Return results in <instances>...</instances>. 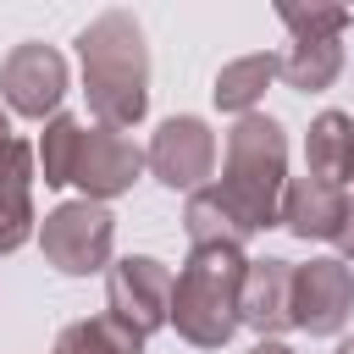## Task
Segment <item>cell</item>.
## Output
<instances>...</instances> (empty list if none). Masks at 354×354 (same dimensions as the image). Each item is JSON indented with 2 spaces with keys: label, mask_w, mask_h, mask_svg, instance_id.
Listing matches in <instances>:
<instances>
[{
  "label": "cell",
  "mask_w": 354,
  "mask_h": 354,
  "mask_svg": "<svg viewBox=\"0 0 354 354\" xmlns=\"http://www.w3.org/2000/svg\"><path fill=\"white\" fill-rule=\"evenodd\" d=\"M271 77H282V55H271V50L238 55V61H227V66L216 72L210 100H216L221 111H232V116H249V111L260 105V94L271 88Z\"/></svg>",
  "instance_id": "obj_14"
},
{
  "label": "cell",
  "mask_w": 354,
  "mask_h": 354,
  "mask_svg": "<svg viewBox=\"0 0 354 354\" xmlns=\"http://www.w3.org/2000/svg\"><path fill=\"white\" fill-rule=\"evenodd\" d=\"M277 17H282V28L293 33V39H310V33H343L348 28V11L343 6H277Z\"/></svg>",
  "instance_id": "obj_19"
},
{
  "label": "cell",
  "mask_w": 354,
  "mask_h": 354,
  "mask_svg": "<svg viewBox=\"0 0 354 354\" xmlns=\"http://www.w3.org/2000/svg\"><path fill=\"white\" fill-rule=\"evenodd\" d=\"M183 232H188L194 249H243V243L254 238V232L243 227V216L216 194V183L199 188V194H188V205H183Z\"/></svg>",
  "instance_id": "obj_13"
},
{
  "label": "cell",
  "mask_w": 354,
  "mask_h": 354,
  "mask_svg": "<svg viewBox=\"0 0 354 354\" xmlns=\"http://www.w3.org/2000/svg\"><path fill=\"white\" fill-rule=\"evenodd\" d=\"M249 354H293V348H288V343H282V337H260V343H254V348H249Z\"/></svg>",
  "instance_id": "obj_21"
},
{
  "label": "cell",
  "mask_w": 354,
  "mask_h": 354,
  "mask_svg": "<svg viewBox=\"0 0 354 354\" xmlns=\"http://www.w3.org/2000/svg\"><path fill=\"white\" fill-rule=\"evenodd\" d=\"M343 266H354V221H348V232H343Z\"/></svg>",
  "instance_id": "obj_23"
},
{
  "label": "cell",
  "mask_w": 354,
  "mask_h": 354,
  "mask_svg": "<svg viewBox=\"0 0 354 354\" xmlns=\"http://www.w3.org/2000/svg\"><path fill=\"white\" fill-rule=\"evenodd\" d=\"M354 315V271L332 254L293 266V326L310 337H337Z\"/></svg>",
  "instance_id": "obj_8"
},
{
  "label": "cell",
  "mask_w": 354,
  "mask_h": 354,
  "mask_svg": "<svg viewBox=\"0 0 354 354\" xmlns=\"http://www.w3.org/2000/svg\"><path fill=\"white\" fill-rule=\"evenodd\" d=\"M337 354H354V337H343V343H337Z\"/></svg>",
  "instance_id": "obj_24"
},
{
  "label": "cell",
  "mask_w": 354,
  "mask_h": 354,
  "mask_svg": "<svg viewBox=\"0 0 354 354\" xmlns=\"http://www.w3.org/2000/svg\"><path fill=\"white\" fill-rule=\"evenodd\" d=\"M238 321L260 337H282L293 326V260H249L243 271V299H238Z\"/></svg>",
  "instance_id": "obj_11"
},
{
  "label": "cell",
  "mask_w": 354,
  "mask_h": 354,
  "mask_svg": "<svg viewBox=\"0 0 354 354\" xmlns=\"http://www.w3.org/2000/svg\"><path fill=\"white\" fill-rule=\"evenodd\" d=\"M77 144H83V122H77V116H50V122H44V138H39L44 188H66V183H72Z\"/></svg>",
  "instance_id": "obj_18"
},
{
  "label": "cell",
  "mask_w": 354,
  "mask_h": 354,
  "mask_svg": "<svg viewBox=\"0 0 354 354\" xmlns=\"http://www.w3.org/2000/svg\"><path fill=\"white\" fill-rule=\"evenodd\" d=\"M354 144V116L348 111H321L304 133V171L321 183H343V160Z\"/></svg>",
  "instance_id": "obj_16"
},
{
  "label": "cell",
  "mask_w": 354,
  "mask_h": 354,
  "mask_svg": "<svg viewBox=\"0 0 354 354\" xmlns=\"http://www.w3.org/2000/svg\"><path fill=\"white\" fill-rule=\"evenodd\" d=\"M343 188L354 194V144H348V160H343Z\"/></svg>",
  "instance_id": "obj_22"
},
{
  "label": "cell",
  "mask_w": 354,
  "mask_h": 354,
  "mask_svg": "<svg viewBox=\"0 0 354 354\" xmlns=\"http://www.w3.org/2000/svg\"><path fill=\"white\" fill-rule=\"evenodd\" d=\"M343 72V33H310V39H293V50L282 55V77L288 88L299 94H321L332 88Z\"/></svg>",
  "instance_id": "obj_15"
},
{
  "label": "cell",
  "mask_w": 354,
  "mask_h": 354,
  "mask_svg": "<svg viewBox=\"0 0 354 354\" xmlns=\"http://www.w3.org/2000/svg\"><path fill=\"white\" fill-rule=\"evenodd\" d=\"M61 94H66V55L55 44L28 39L0 61V100L17 116H28V122L61 116Z\"/></svg>",
  "instance_id": "obj_6"
},
{
  "label": "cell",
  "mask_w": 354,
  "mask_h": 354,
  "mask_svg": "<svg viewBox=\"0 0 354 354\" xmlns=\"http://www.w3.org/2000/svg\"><path fill=\"white\" fill-rule=\"evenodd\" d=\"M243 249H188V260L177 266L171 282V326L183 343L194 348H221L243 321H238V299H243Z\"/></svg>",
  "instance_id": "obj_3"
},
{
  "label": "cell",
  "mask_w": 354,
  "mask_h": 354,
  "mask_svg": "<svg viewBox=\"0 0 354 354\" xmlns=\"http://www.w3.org/2000/svg\"><path fill=\"white\" fill-rule=\"evenodd\" d=\"M171 266H160L155 254H122L105 271V304L116 321H127L138 337L171 326Z\"/></svg>",
  "instance_id": "obj_5"
},
{
  "label": "cell",
  "mask_w": 354,
  "mask_h": 354,
  "mask_svg": "<svg viewBox=\"0 0 354 354\" xmlns=\"http://www.w3.org/2000/svg\"><path fill=\"white\" fill-rule=\"evenodd\" d=\"M111 243H116V216L94 199H66L39 227V249L61 277L111 271Z\"/></svg>",
  "instance_id": "obj_4"
},
{
  "label": "cell",
  "mask_w": 354,
  "mask_h": 354,
  "mask_svg": "<svg viewBox=\"0 0 354 354\" xmlns=\"http://www.w3.org/2000/svg\"><path fill=\"white\" fill-rule=\"evenodd\" d=\"M33 144L17 138V149L0 160V254H17L33 238Z\"/></svg>",
  "instance_id": "obj_12"
},
{
  "label": "cell",
  "mask_w": 354,
  "mask_h": 354,
  "mask_svg": "<svg viewBox=\"0 0 354 354\" xmlns=\"http://www.w3.org/2000/svg\"><path fill=\"white\" fill-rule=\"evenodd\" d=\"M55 354H144V337L105 310V315H88V321L61 326Z\"/></svg>",
  "instance_id": "obj_17"
},
{
  "label": "cell",
  "mask_w": 354,
  "mask_h": 354,
  "mask_svg": "<svg viewBox=\"0 0 354 354\" xmlns=\"http://www.w3.org/2000/svg\"><path fill=\"white\" fill-rule=\"evenodd\" d=\"M83 61V94L100 127H133L149 111V44L133 11H100L77 33Z\"/></svg>",
  "instance_id": "obj_1"
},
{
  "label": "cell",
  "mask_w": 354,
  "mask_h": 354,
  "mask_svg": "<svg viewBox=\"0 0 354 354\" xmlns=\"http://www.w3.org/2000/svg\"><path fill=\"white\" fill-rule=\"evenodd\" d=\"M155 183L166 188H183V194H199L205 177L216 171V133L205 116H166L144 149Z\"/></svg>",
  "instance_id": "obj_7"
},
{
  "label": "cell",
  "mask_w": 354,
  "mask_h": 354,
  "mask_svg": "<svg viewBox=\"0 0 354 354\" xmlns=\"http://www.w3.org/2000/svg\"><path fill=\"white\" fill-rule=\"evenodd\" d=\"M144 166H149V160H144V149H138L127 133H116V127H83L72 183L83 188V199L105 205V199L127 194V188L138 183V171H144Z\"/></svg>",
  "instance_id": "obj_9"
},
{
  "label": "cell",
  "mask_w": 354,
  "mask_h": 354,
  "mask_svg": "<svg viewBox=\"0 0 354 354\" xmlns=\"http://www.w3.org/2000/svg\"><path fill=\"white\" fill-rule=\"evenodd\" d=\"M17 138H22V133H11V116L0 111V160H6L11 149H17Z\"/></svg>",
  "instance_id": "obj_20"
},
{
  "label": "cell",
  "mask_w": 354,
  "mask_h": 354,
  "mask_svg": "<svg viewBox=\"0 0 354 354\" xmlns=\"http://www.w3.org/2000/svg\"><path fill=\"white\" fill-rule=\"evenodd\" d=\"M216 194L243 216L249 232L282 227V194H288V133L277 116H238L227 133V160Z\"/></svg>",
  "instance_id": "obj_2"
},
{
  "label": "cell",
  "mask_w": 354,
  "mask_h": 354,
  "mask_svg": "<svg viewBox=\"0 0 354 354\" xmlns=\"http://www.w3.org/2000/svg\"><path fill=\"white\" fill-rule=\"evenodd\" d=\"M354 221V199L343 183H321V177H293L282 194V227L304 243H343Z\"/></svg>",
  "instance_id": "obj_10"
}]
</instances>
